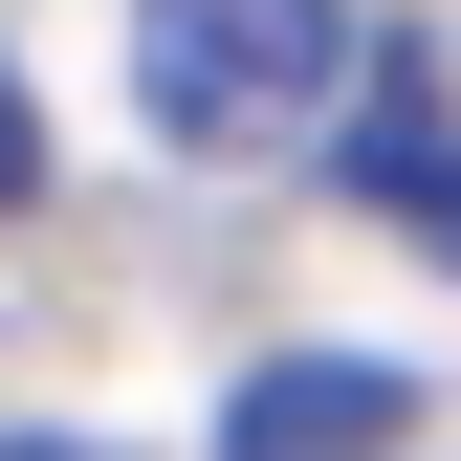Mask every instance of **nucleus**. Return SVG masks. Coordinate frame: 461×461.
I'll return each mask as SVG.
<instances>
[{"label": "nucleus", "instance_id": "1", "mask_svg": "<svg viewBox=\"0 0 461 461\" xmlns=\"http://www.w3.org/2000/svg\"><path fill=\"white\" fill-rule=\"evenodd\" d=\"M374 88V0H132V110L176 154H330Z\"/></svg>", "mask_w": 461, "mask_h": 461}, {"label": "nucleus", "instance_id": "3", "mask_svg": "<svg viewBox=\"0 0 461 461\" xmlns=\"http://www.w3.org/2000/svg\"><path fill=\"white\" fill-rule=\"evenodd\" d=\"M44 198V110H23V67H0V220Z\"/></svg>", "mask_w": 461, "mask_h": 461}, {"label": "nucleus", "instance_id": "4", "mask_svg": "<svg viewBox=\"0 0 461 461\" xmlns=\"http://www.w3.org/2000/svg\"><path fill=\"white\" fill-rule=\"evenodd\" d=\"M0 461H110V439H0Z\"/></svg>", "mask_w": 461, "mask_h": 461}, {"label": "nucleus", "instance_id": "2", "mask_svg": "<svg viewBox=\"0 0 461 461\" xmlns=\"http://www.w3.org/2000/svg\"><path fill=\"white\" fill-rule=\"evenodd\" d=\"M395 418H418V374H395V352H285V374H242L220 461H395Z\"/></svg>", "mask_w": 461, "mask_h": 461}]
</instances>
